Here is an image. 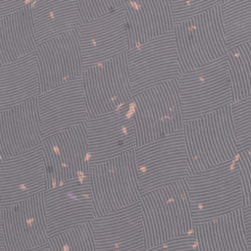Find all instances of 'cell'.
Masks as SVG:
<instances>
[{
  "label": "cell",
  "instance_id": "cell-22",
  "mask_svg": "<svg viewBox=\"0 0 251 251\" xmlns=\"http://www.w3.org/2000/svg\"><path fill=\"white\" fill-rule=\"evenodd\" d=\"M40 94L36 53L0 67V113Z\"/></svg>",
  "mask_w": 251,
  "mask_h": 251
},
{
  "label": "cell",
  "instance_id": "cell-3",
  "mask_svg": "<svg viewBox=\"0 0 251 251\" xmlns=\"http://www.w3.org/2000/svg\"><path fill=\"white\" fill-rule=\"evenodd\" d=\"M140 205L146 249L192 231L193 223L186 179L141 195Z\"/></svg>",
  "mask_w": 251,
  "mask_h": 251
},
{
  "label": "cell",
  "instance_id": "cell-8",
  "mask_svg": "<svg viewBox=\"0 0 251 251\" xmlns=\"http://www.w3.org/2000/svg\"><path fill=\"white\" fill-rule=\"evenodd\" d=\"M90 183L96 217L139 202L134 150L91 167Z\"/></svg>",
  "mask_w": 251,
  "mask_h": 251
},
{
  "label": "cell",
  "instance_id": "cell-34",
  "mask_svg": "<svg viewBox=\"0 0 251 251\" xmlns=\"http://www.w3.org/2000/svg\"><path fill=\"white\" fill-rule=\"evenodd\" d=\"M32 1H0V19L21 10L22 8L27 6Z\"/></svg>",
  "mask_w": 251,
  "mask_h": 251
},
{
  "label": "cell",
  "instance_id": "cell-11",
  "mask_svg": "<svg viewBox=\"0 0 251 251\" xmlns=\"http://www.w3.org/2000/svg\"><path fill=\"white\" fill-rule=\"evenodd\" d=\"M90 168L137 147L132 101L84 123Z\"/></svg>",
  "mask_w": 251,
  "mask_h": 251
},
{
  "label": "cell",
  "instance_id": "cell-32",
  "mask_svg": "<svg viewBox=\"0 0 251 251\" xmlns=\"http://www.w3.org/2000/svg\"><path fill=\"white\" fill-rule=\"evenodd\" d=\"M237 163L243 186L244 206L251 204V146L238 151Z\"/></svg>",
  "mask_w": 251,
  "mask_h": 251
},
{
  "label": "cell",
  "instance_id": "cell-21",
  "mask_svg": "<svg viewBox=\"0 0 251 251\" xmlns=\"http://www.w3.org/2000/svg\"><path fill=\"white\" fill-rule=\"evenodd\" d=\"M128 50L175 29L171 1H125Z\"/></svg>",
  "mask_w": 251,
  "mask_h": 251
},
{
  "label": "cell",
  "instance_id": "cell-1",
  "mask_svg": "<svg viewBox=\"0 0 251 251\" xmlns=\"http://www.w3.org/2000/svg\"><path fill=\"white\" fill-rule=\"evenodd\" d=\"M193 226L244 207L237 157L186 178Z\"/></svg>",
  "mask_w": 251,
  "mask_h": 251
},
{
  "label": "cell",
  "instance_id": "cell-10",
  "mask_svg": "<svg viewBox=\"0 0 251 251\" xmlns=\"http://www.w3.org/2000/svg\"><path fill=\"white\" fill-rule=\"evenodd\" d=\"M132 96L180 75L175 30L126 52Z\"/></svg>",
  "mask_w": 251,
  "mask_h": 251
},
{
  "label": "cell",
  "instance_id": "cell-5",
  "mask_svg": "<svg viewBox=\"0 0 251 251\" xmlns=\"http://www.w3.org/2000/svg\"><path fill=\"white\" fill-rule=\"evenodd\" d=\"M134 155L140 195L190 176L183 129L136 147Z\"/></svg>",
  "mask_w": 251,
  "mask_h": 251
},
{
  "label": "cell",
  "instance_id": "cell-17",
  "mask_svg": "<svg viewBox=\"0 0 251 251\" xmlns=\"http://www.w3.org/2000/svg\"><path fill=\"white\" fill-rule=\"evenodd\" d=\"M35 53L40 93L82 75V56L77 28L38 44Z\"/></svg>",
  "mask_w": 251,
  "mask_h": 251
},
{
  "label": "cell",
  "instance_id": "cell-12",
  "mask_svg": "<svg viewBox=\"0 0 251 251\" xmlns=\"http://www.w3.org/2000/svg\"><path fill=\"white\" fill-rule=\"evenodd\" d=\"M89 118L122 108L132 101L126 52L82 72Z\"/></svg>",
  "mask_w": 251,
  "mask_h": 251
},
{
  "label": "cell",
  "instance_id": "cell-25",
  "mask_svg": "<svg viewBox=\"0 0 251 251\" xmlns=\"http://www.w3.org/2000/svg\"><path fill=\"white\" fill-rule=\"evenodd\" d=\"M31 13L37 45L81 25L78 1H33Z\"/></svg>",
  "mask_w": 251,
  "mask_h": 251
},
{
  "label": "cell",
  "instance_id": "cell-23",
  "mask_svg": "<svg viewBox=\"0 0 251 251\" xmlns=\"http://www.w3.org/2000/svg\"><path fill=\"white\" fill-rule=\"evenodd\" d=\"M195 251H247L242 208L193 226Z\"/></svg>",
  "mask_w": 251,
  "mask_h": 251
},
{
  "label": "cell",
  "instance_id": "cell-30",
  "mask_svg": "<svg viewBox=\"0 0 251 251\" xmlns=\"http://www.w3.org/2000/svg\"><path fill=\"white\" fill-rule=\"evenodd\" d=\"M125 1L118 0H79L78 8L81 24L109 15L122 7Z\"/></svg>",
  "mask_w": 251,
  "mask_h": 251
},
{
  "label": "cell",
  "instance_id": "cell-38",
  "mask_svg": "<svg viewBox=\"0 0 251 251\" xmlns=\"http://www.w3.org/2000/svg\"><path fill=\"white\" fill-rule=\"evenodd\" d=\"M4 161V158H3V155H2V152H1V148H0V163Z\"/></svg>",
  "mask_w": 251,
  "mask_h": 251
},
{
  "label": "cell",
  "instance_id": "cell-7",
  "mask_svg": "<svg viewBox=\"0 0 251 251\" xmlns=\"http://www.w3.org/2000/svg\"><path fill=\"white\" fill-rule=\"evenodd\" d=\"M137 147L183 129L177 78L132 96Z\"/></svg>",
  "mask_w": 251,
  "mask_h": 251
},
{
  "label": "cell",
  "instance_id": "cell-29",
  "mask_svg": "<svg viewBox=\"0 0 251 251\" xmlns=\"http://www.w3.org/2000/svg\"><path fill=\"white\" fill-rule=\"evenodd\" d=\"M233 130L238 151L251 146V95L230 105Z\"/></svg>",
  "mask_w": 251,
  "mask_h": 251
},
{
  "label": "cell",
  "instance_id": "cell-4",
  "mask_svg": "<svg viewBox=\"0 0 251 251\" xmlns=\"http://www.w3.org/2000/svg\"><path fill=\"white\" fill-rule=\"evenodd\" d=\"M183 124L233 103L227 57L177 77Z\"/></svg>",
  "mask_w": 251,
  "mask_h": 251
},
{
  "label": "cell",
  "instance_id": "cell-35",
  "mask_svg": "<svg viewBox=\"0 0 251 251\" xmlns=\"http://www.w3.org/2000/svg\"><path fill=\"white\" fill-rule=\"evenodd\" d=\"M242 216L247 251H251V204L242 208Z\"/></svg>",
  "mask_w": 251,
  "mask_h": 251
},
{
  "label": "cell",
  "instance_id": "cell-26",
  "mask_svg": "<svg viewBox=\"0 0 251 251\" xmlns=\"http://www.w3.org/2000/svg\"><path fill=\"white\" fill-rule=\"evenodd\" d=\"M221 13L227 50L251 40V1H222Z\"/></svg>",
  "mask_w": 251,
  "mask_h": 251
},
{
  "label": "cell",
  "instance_id": "cell-37",
  "mask_svg": "<svg viewBox=\"0 0 251 251\" xmlns=\"http://www.w3.org/2000/svg\"><path fill=\"white\" fill-rule=\"evenodd\" d=\"M31 251H48V246H47V244H45V245L40 246V247H38L36 249H33Z\"/></svg>",
  "mask_w": 251,
  "mask_h": 251
},
{
  "label": "cell",
  "instance_id": "cell-36",
  "mask_svg": "<svg viewBox=\"0 0 251 251\" xmlns=\"http://www.w3.org/2000/svg\"><path fill=\"white\" fill-rule=\"evenodd\" d=\"M0 251H6V249H5V242H4V236H3L1 214H0Z\"/></svg>",
  "mask_w": 251,
  "mask_h": 251
},
{
  "label": "cell",
  "instance_id": "cell-39",
  "mask_svg": "<svg viewBox=\"0 0 251 251\" xmlns=\"http://www.w3.org/2000/svg\"><path fill=\"white\" fill-rule=\"evenodd\" d=\"M1 212H2V209H1V202H0V214H1Z\"/></svg>",
  "mask_w": 251,
  "mask_h": 251
},
{
  "label": "cell",
  "instance_id": "cell-31",
  "mask_svg": "<svg viewBox=\"0 0 251 251\" xmlns=\"http://www.w3.org/2000/svg\"><path fill=\"white\" fill-rule=\"evenodd\" d=\"M220 0L209 1H171L172 15L175 25L187 21L209 8L219 4Z\"/></svg>",
  "mask_w": 251,
  "mask_h": 251
},
{
  "label": "cell",
  "instance_id": "cell-2",
  "mask_svg": "<svg viewBox=\"0 0 251 251\" xmlns=\"http://www.w3.org/2000/svg\"><path fill=\"white\" fill-rule=\"evenodd\" d=\"M190 176L237 157L230 105L183 124Z\"/></svg>",
  "mask_w": 251,
  "mask_h": 251
},
{
  "label": "cell",
  "instance_id": "cell-27",
  "mask_svg": "<svg viewBox=\"0 0 251 251\" xmlns=\"http://www.w3.org/2000/svg\"><path fill=\"white\" fill-rule=\"evenodd\" d=\"M233 102L251 95V40L227 50Z\"/></svg>",
  "mask_w": 251,
  "mask_h": 251
},
{
  "label": "cell",
  "instance_id": "cell-13",
  "mask_svg": "<svg viewBox=\"0 0 251 251\" xmlns=\"http://www.w3.org/2000/svg\"><path fill=\"white\" fill-rule=\"evenodd\" d=\"M49 237L96 218L90 174L44 191Z\"/></svg>",
  "mask_w": 251,
  "mask_h": 251
},
{
  "label": "cell",
  "instance_id": "cell-14",
  "mask_svg": "<svg viewBox=\"0 0 251 251\" xmlns=\"http://www.w3.org/2000/svg\"><path fill=\"white\" fill-rule=\"evenodd\" d=\"M42 139L89 119L82 76L37 97Z\"/></svg>",
  "mask_w": 251,
  "mask_h": 251
},
{
  "label": "cell",
  "instance_id": "cell-28",
  "mask_svg": "<svg viewBox=\"0 0 251 251\" xmlns=\"http://www.w3.org/2000/svg\"><path fill=\"white\" fill-rule=\"evenodd\" d=\"M47 246L48 251H95L91 223L50 236Z\"/></svg>",
  "mask_w": 251,
  "mask_h": 251
},
{
  "label": "cell",
  "instance_id": "cell-18",
  "mask_svg": "<svg viewBox=\"0 0 251 251\" xmlns=\"http://www.w3.org/2000/svg\"><path fill=\"white\" fill-rule=\"evenodd\" d=\"M45 190L46 174L41 145L0 163L2 210Z\"/></svg>",
  "mask_w": 251,
  "mask_h": 251
},
{
  "label": "cell",
  "instance_id": "cell-15",
  "mask_svg": "<svg viewBox=\"0 0 251 251\" xmlns=\"http://www.w3.org/2000/svg\"><path fill=\"white\" fill-rule=\"evenodd\" d=\"M1 219L6 251H31L47 244L44 192L3 209Z\"/></svg>",
  "mask_w": 251,
  "mask_h": 251
},
{
  "label": "cell",
  "instance_id": "cell-33",
  "mask_svg": "<svg viewBox=\"0 0 251 251\" xmlns=\"http://www.w3.org/2000/svg\"><path fill=\"white\" fill-rule=\"evenodd\" d=\"M145 251H195L192 231L186 235L148 248Z\"/></svg>",
  "mask_w": 251,
  "mask_h": 251
},
{
  "label": "cell",
  "instance_id": "cell-24",
  "mask_svg": "<svg viewBox=\"0 0 251 251\" xmlns=\"http://www.w3.org/2000/svg\"><path fill=\"white\" fill-rule=\"evenodd\" d=\"M32 3L0 19V67L35 52Z\"/></svg>",
  "mask_w": 251,
  "mask_h": 251
},
{
  "label": "cell",
  "instance_id": "cell-16",
  "mask_svg": "<svg viewBox=\"0 0 251 251\" xmlns=\"http://www.w3.org/2000/svg\"><path fill=\"white\" fill-rule=\"evenodd\" d=\"M83 71L128 51L125 5L77 27Z\"/></svg>",
  "mask_w": 251,
  "mask_h": 251
},
{
  "label": "cell",
  "instance_id": "cell-9",
  "mask_svg": "<svg viewBox=\"0 0 251 251\" xmlns=\"http://www.w3.org/2000/svg\"><path fill=\"white\" fill-rule=\"evenodd\" d=\"M46 190L90 174L84 124L76 125L42 140Z\"/></svg>",
  "mask_w": 251,
  "mask_h": 251
},
{
  "label": "cell",
  "instance_id": "cell-19",
  "mask_svg": "<svg viewBox=\"0 0 251 251\" xmlns=\"http://www.w3.org/2000/svg\"><path fill=\"white\" fill-rule=\"evenodd\" d=\"M95 251H145L140 201L92 222Z\"/></svg>",
  "mask_w": 251,
  "mask_h": 251
},
{
  "label": "cell",
  "instance_id": "cell-6",
  "mask_svg": "<svg viewBox=\"0 0 251 251\" xmlns=\"http://www.w3.org/2000/svg\"><path fill=\"white\" fill-rule=\"evenodd\" d=\"M221 2L175 25L180 74L188 73L226 56Z\"/></svg>",
  "mask_w": 251,
  "mask_h": 251
},
{
  "label": "cell",
  "instance_id": "cell-20",
  "mask_svg": "<svg viewBox=\"0 0 251 251\" xmlns=\"http://www.w3.org/2000/svg\"><path fill=\"white\" fill-rule=\"evenodd\" d=\"M37 97L0 113V148L4 160L42 144Z\"/></svg>",
  "mask_w": 251,
  "mask_h": 251
}]
</instances>
